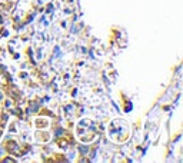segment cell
Listing matches in <instances>:
<instances>
[]
</instances>
